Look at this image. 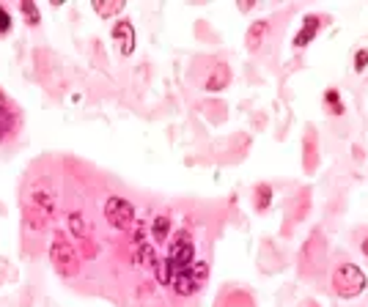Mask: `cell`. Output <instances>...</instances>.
I'll list each match as a JSON object with an SVG mask.
<instances>
[{
    "mask_svg": "<svg viewBox=\"0 0 368 307\" xmlns=\"http://www.w3.org/2000/svg\"><path fill=\"white\" fill-rule=\"evenodd\" d=\"M171 239V217L168 214H157L154 222H152V242L162 244Z\"/></svg>",
    "mask_w": 368,
    "mask_h": 307,
    "instance_id": "obj_17",
    "label": "cell"
},
{
    "mask_svg": "<svg viewBox=\"0 0 368 307\" xmlns=\"http://www.w3.org/2000/svg\"><path fill=\"white\" fill-rule=\"evenodd\" d=\"M190 274H193L195 286H198V291L206 286V280H209V264L206 261H193L190 264Z\"/></svg>",
    "mask_w": 368,
    "mask_h": 307,
    "instance_id": "obj_23",
    "label": "cell"
},
{
    "mask_svg": "<svg viewBox=\"0 0 368 307\" xmlns=\"http://www.w3.org/2000/svg\"><path fill=\"white\" fill-rule=\"evenodd\" d=\"M330 19H332L330 14H305V17H303V25H300V31L294 33L291 47H294V50H305L310 41H316V36L327 28Z\"/></svg>",
    "mask_w": 368,
    "mask_h": 307,
    "instance_id": "obj_7",
    "label": "cell"
},
{
    "mask_svg": "<svg viewBox=\"0 0 368 307\" xmlns=\"http://www.w3.org/2000/svg\"><path fill=\"white\" fill-rule=\"evenodd\" d=\"M352 69H354V75H360V72L368 69V47L354 50V55H352Z\"/></svg>",
    "mask_w": 368,
    "mask_h": 307,
    "instance_id": "obj_24",
    "label": "cell"
},
{
    "mask_svg": "<svg viewBox=\"0 0 368 307\" xmlns=\"http://www.w3.org/2000/svg\"><path fill=\"white\" fill-rule=\"evenodd\" d=\"M322 165V149H319V132L313 126H305V137H303V171L316 173Z\"/></svg>",
    "mask_w": 368,
    "mask_h": 307,
    "instance_id": "obj_9",
    "label": "cell"
},
{
    "mask_svg": "<svg viewBox=\"0 0 368 307\" xmlns=\"http://www.w3.org/2000/svg\"><path fill=\"white\" fill-rule=\"evenodd\" d=\"M171 288H174L176 296H182V299H187V296H195V293H198V286H195L190 269H182V271H176Z\"/></svg>",
    "mask_w": 368,
    "mask_h": 307,
    "instance_id": "obj_14",
    "label": "cell"
},
{
    "mask_svg": "<svg viewBox=\"0 0 368 307\" xmlns=\"http://www.w3.org/2000/svg\"><path fill=\"white\" fill-rule=\"evenodd\" d=\"M325 266H327V239H325V230L313 228L300 249V266L297 269L303 277H319Z\"/></svg>",
    "mask_w": 368,
    "mask_h": 307,
    "instance_id": "obj_2",
    "label": "cell"
},
{
    "mask_svg": "<svg viewBox=\"0 0 368 307\" xmlns=\"http://www.w3.org/2000/svg\"><path fill=\"white\" fill-rule=\"evenodd\" d=\"M303 307H319L316 302H303Z\"/></svg>",
    "mask_w": 368,
    "mask_h": 307,
    "instance_id": "obj_27",
    "label": "cell"
},
{
    "mask_svg": "<svg viewBox=\"0 0 368 307\" xmlns=\"http://www.w3.org/2000/svg\"><path fill=\"white\" fill-rule=\"evenodd\" d=\"M11 132H14V110H11L9 99L0 94V143L9 140Z\"/></svg>",
    "mask_w": 368,
    "mask_h": 307,
    "instance_id": "obj_16",
    "label": "cell"
},
{
    "mask_svg": "<svg viewBox=\"0 0 368 307\" xmlns=\"http://www.w3.org/2000/svg\"><path fill=\"white\" fill-rule=\"evenodd\" d=\"M366 288L368 277L357 264H352L344 255L332 261V266H330V291H332V296H338V299H357L360 293H366Z\"/></svg>",
    "mask_w": 368,
    "mask_h": 307,
    "instance_id": "obj_1",
    "label": "cell"
},
{
    "mask_svg": "<svg viewBox=\"0 0 368 307\" xmlns=\"http://www.w3.org/2000/svg\"><path fill=\"white\" fill-rule=\"evenodd\" d=\"M66 222H69V230L75 233V239H88V220L83 217V211H69Z\"/></svg>",
    "mask_w": 368,
    "mask_h": 307,
    "instance_id": "obj_20",
    "label": "cell"
},
{
    "mask_svg": "<svg viewBox=\"0 0 368 307\" xmlns=\"http://www.w3.org/2000/svg\"><path fill=\"white\" fill-rule=\"evenodd\" d=\"M25 220L33 230H44L53 220H56V198L53 192L36 187V190L28 195V203H25Z\"/></svg>",
    "mask_w": 368,
    "mask_h": 307,
    "instance_id": "obj_3",
    "label": "cell"
},
{
    "mask_svg": "<svg viewBox=\"0 0 368 307\" xmlns=\"http://www.w3.org/2000/svg\"><path fill=\"white\" fill-rule=\"evenodd\" d=\"M310 206H313V200H310V187H303V190H297V195H291L286 225H283V233H286V236L291 233V225H300L303 220H308Z\"/></svg>",
    "mask_w": 368,
    "mask_h": 307,
    "instance_id": "obj_8",
    "label": "cell"
},
{
    "mask_svg": "<svg viewBox=\"0 0 368 307\" xmlns=\"http://www.w3.org/2000/svg\"><path fill=\"white\" fill-rule=\"evenodd\" d=\"M105 220H107V225L116 230H130L135 228V206L127 200V198H107L105 200Z\"/></svg>",
    "mask_w": 368,
    "mask_h": 307,
    "instance_id": "obj_5",
    "label": "cell"
},
{
    "mask_svg": "<svg viewBox=\"0 0 368 307\" xmlns=\"http://www.w3.org/2000/svg\"><path fill=\"white\" fill-rule=\"evenodd\" d=\"M20 11H22V17H25V22H28L31 28H36V25L41 22L39 6H36L33 0H22V3H20Z\"/></svg>",
    "mask_w": 368,
    "mask_h": 307,
    "instance_id": "obj_22",
    "label": "cell"
},
{
    "mask_svg": "<svg viewBox=\"0 0 368 307\" xmlns=\"http://www.w3.org/2000/svg\"><path fill=\"white\" fill-rule=\"evenodd\" d=\"M272 198H275V187L267 181H258L253 187V209L256 214H267L272 209Z\"/></svg>",
    "mask_w": 368,
    "mask_h": 307,
    "instance_id": "obj_13",
    "label": "cell"
},
{
    "mask_svg": "<svg viewBox=\"0 0 368 307\" xmlns=\"http://www.w3.org/2000/svg\"><path fill=\"white\" fill-rule=\"evenodd\" d=\"M124 6H127L124 0H113V3H94V11H97L102 19H113L124 11Z\"/></svg>",
    "mask_w": 368,
    "mask_h": 307,
    "instance_id": "obj_21",
    "label": "cell"
},
{
    "mask_svg": "<svg viewBox=\"0 0 368 307\" xmlns=\"http://www.w3.org/2000/svg\"><path fill=\"white\" fill-rule=\"evenodd\" d=\"M231 66L228 63H214L212 69H209V75L204 77V91H209V94H217V91H226L228 85H231Z\"/></svg>",
    "mask_w": 368,
    "mask_h": 307,
    "instance_id": "obj_12",
    "label": "cell"
},
{
    "mask_svg": "<svg viewBox=\"0 0 368 307\" xmlns=\"http://www.w3.org/2000/svg\"><path fill=\"white\" fill-rule=\"evenodd\" d=\"M272 33V19H256L251 22V28H248V33H245V47H248V53H261V47L267 44V38Z\"/></svg>",
    "mask_w": 368,
    "mask_h": 307,
    "instance_id": "obj_11",
    "label": "cell"
},
{
    "mask_svg": "<svg viewBox=\"0 0 368 307\" xmlns=\"http://www.w3.org/2000/svg\"><path fill=\"white\" fill-rule=\"evenodd\" d=\"M9 33H11V14L6 6H0V38L9 36Z\"/></svg>",
    "mask_w": 368,
    "mask_h": 307,
    "instance_id": "obj_25",
    "label": "cell"
},
{
    "mask_svg": "<svg viewBox=\"0 0 368 307\" xmlns=\"http://www.w3.org/2000/svg\"><path fill=\"white\" fill-rule=\"evenodd\" d=\"M135 247H137V252H135L137 266L154 269V264H157V252H154V247H152V242H140V244H135Z\"/></svg>",
    "mask_w": 368,
    "mask_h": 307,
    "instance_id": "obj_19",
    "label": "cell"
},
{
    "mask_svg": "<svg viewBox=\"0 0 368 307\" xmlns=\"http://www.w3.org/2000/svg\"><path fill=\"white\" fill-rule=\"evenodd\" d=\"M322 104H325V113L332 115V118H341L347 113V104H344V96L338 88H325L322 94Z\"/></svg>",
    "mask_w": 368,
    "mask_h": 307,
    "instance_id": "obj_15",
    "label": "cell"
},
{
    "mask_svg": "<svg viewBox=\"0 0 368 307\" xmlns=\"http://www.w3.org/2000/svg\"><path fill=\"white\" fill-rule=\"evenodd\" d=\"M357 247L363 252V258H368V230H363V233L357 236Z\"/></svg>",
    "mask_w": 368,
    "mask_h": 307,
    "instance_id": "obj_26",
    "label": "cell"
},
{
    "mask_svg": "<svg viewBox=\"0 0 368 307\" xmlns=\"http://www.w3.org/2000/svg\"><path fill=\"white\" fill-rule=\"evenodd\" d=\"M110 36H113V41L118 44V53H121V55L130 58L135 53L137 36H135V25H132L130 19H118L116 25L110 28Z\"/></svg>",
    "mask_w": 368,
    "mask_h": 307,
    "instance_id": "obj_10",
    "label": "cell"
},
{
    "mask_svg": "<svg viewBox=\"0 0 368 307\" xmlns=\"http://www.w3.org/2000/svg\"><path fill=\"white\" fill-rule=\"evenodd\" d=\"M168 258L174 264L176 271L182 269H190V264L195 261V242L190 236V230H176L168 242Z\"/></svg>",
    "mask_w": 368,
    "mask_h": 307,
    "instance_id": "obj_6",
    "label": "cell"
},
{
    "mask_svg": "<svg viewBox=\"0 0 368 307\" xmlns=\"http://www.w3.org/2000/svg\"><path fill=\"white\" fill-rule=\"evenodd\" d=\"M174 274H176V269H174V264H171V258H168V255H165V258H157L154 277H157V283H159V286H171V283H174Z\"/></svg>",
    "mask_w": 368,
    "mask_h": 307,
    "instance_id": "obj_18",
    "label": "cell"
},
{
    "mask_svg": "<svg viewBox=\"0 0 368 307\" xmlns=\"http://www.w3.org/2000/svg\"><path fill=\"white\" fill-rule=\"evenodd\" d=\"M50 264L58 271L63 280H72L80 271V255L75 252V244L63 236V233H56L53 236V244H50Z\"/></svg>",
    "mask_w": 368,
    "mask_h": 307,
    "instance_id": "obj_4",
    "label": "cell"
}]
</instances>
